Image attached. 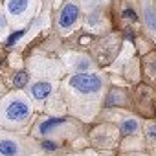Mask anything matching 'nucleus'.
I'll return each mask as SVG.
<instances>
[{
	"label": "nucleus",
	"mask_w": 156,
	"mask_h": 156,
	"mask_svg": "<svg viewBox=\"0 0 156 156\" xmlns=\"http://www.w3.org/2000/svg\"><path fill=\"white\" fill-rule=\"evenodd\" d=\"M70 87L81 94H94L101 90V79L94 73H77L70 79Z\"/></svg>",
	"instance_id": "1"
},
{
	"label": "nucleus",
	"mask_w": 156,
	"mask_h": 156,
	"mask_svg": "<svg viewBox=\"0 0 156 156\" xmlns=\"http://www.w3.org/2000/svg\"><path fill=\"white\" fill-rule=\"evenodd\" d=\"M6 116L13 121H20V119H26L30 116V107L24 103V101H13L8 110H6Z\"/></svg>",
	"instance_id": "2"
},
{
	"label": "nucleus",
	"mask_w": 156,
	"mask_h": 156,
	"mask_svg": "<svg viewBox=\"0 0 156 156\" xmlns=\"http://www.w3.org/2000/svg\"><path fill=\"white\" fill-rule=\"evenodd\" d=\"M77 17H79V8H77L75 4H66L64 9L61 11V17H59V26L61 28H70Z\"/></svg>",
	"instance_id": "3"
},
{
	"label": "nucleus",
	"mask_w": 156,
	"mask_h": 156,
	"mask_svg": "<svg viewBox=\"0 0 156 156\" xmlns=\"http://www.w3.org/2000/svg\"><path fill=\"white\" fill-rule=\"evenodd\" d=\"M50 92H51V85L50 83H35L33 87H31V94H33V98H37V99H44L46 96H50Z\"/></svg>",
	"instance_id": "4"
},
{
	"label": "nucleus",
	"mask_w": 156,
	"mask_h": 156,
	"mask_svg": "<svg viewBox=\"0 0 156 156\" xmlns=\"http://www.w3.org/2000/svg\"><path fill=\"white\" fill-rule=\"evenodd\" d=\"M28 4H30L28 0H9L8 9H9L11 15H20V13H24L28 9Z\"/></svg>",
	"instance_id": "5"
},
{
	"label": "nucleus",
	"mask_w": 156,
	"mask_h": 156,
	"mask_svg": "<svg viewBox=\"0 0 156 156\" xmlns=\"http://www.w3.org/2000/svg\"><path fill=\"white\" fill-rule=\"evenodd\" d=\"M19 152V147L15 141L11 140H2L0 141V154H4V156H15Z\"/></svg>",
	"instance_id": "6"
},
{
	"label": "nucleus",
	"mask_w": 156,
	"mask_h": 156,
	"mask_svg": "<svg viewBox=\"0 0 156 156\" xmlns=\"http://www.w3.org/2000/svg\"><path fill=\"white\" fill-rule=\"evenodd\" d=\"M143 15H145V24L149 26V30L156 31V11L152 8H145Z\"/></svg>",
	"instance_id": "7"
},
{
	"label": "nucleus",
	"mask_w": 156,
	"mask_h": 156,
	"mask_svg": "<svg viewBox=\"0 0 156 156\" xmlns=\"http://www.w3.org/2000/svg\"><path fill=\"white\" fill-rule=\"evenodd\" d=\"M62 121H64L62 118H53V119H46L44 123H41V125H39V130H41V134H46L48 130H51V129H53L55 125H61Z\"/></svg>",
	"instance_id": "8"
},
{
	"label": "nucleus",
	"mask_w": 156,
	"mask_h": 156,
	"mask_svg": "<svg viewBox=\"0 0 156 156\" xmlns=\"http://www.w3.org/2000/svg\"><path fill=\"white\" fill-rule=\"evenodd\" d=\"M119 129H121V132H123V134H127V136H129V134H134V132L138 130V123H136L134 119H125V121L119 125Z\"/></svg>",
	"instance_id": "9"
},
{
	"label": "nucleus",
	"mask_w": 156,
	"mask_h": 156,
	"mask_svg": "<svg viewBox=\"0 0 156 156\" xmlns=\"http://www.w3.org/2000/svg\"><path fill=\"white\" fill-rule=\"evenodd\" d=\"M26 83H28V75H26L24 72H20V73L15 75V87H17V88H22Z\"/></svg>",
	"instance_id": "10"
},
{
	"label": "nucleus",
	"mask_w": 156,
	"mask_h": 156,
	"mask_svg": "<svg viewBox=\"0 0 156 156\" xmlns=\"http://www.w3.org/2000/svg\"><path fill=\"white\" fill-rule=\"evenodd\" d=\"M22 35H24V30H19V31H15L9 39H8V46H13L17 41H20L22 39Z\"/></svg>",
	"instance_id": "11"
},
{
	"label": "nucleus",
	"mask_w": 156,
	"mask_h": 156,
	"mask_svg": "<svg viewBox=\"0 0 156 156\" xmlns=\"http://www.w3.org/2000/svg\"><path fill=\"white\" fill-rule=\"evenodd\" d=\"M123 17H127V19H134V20H136V13H134L132 9H125V11H123Z\"/></svg>",
	"instance_id": "12"
},
{
	"label": "nucleus",
	"mask_w": 156,
	"mask_h": 156,
	"mask_svg": "<svg viewBox=\"0 0 156 156\" xmlns=\"http://www.w3.org/2000/svg\"><path fill=\"white\" fill-rule=\"evenodd\" d=\"M147 136L152 138V140H156V127H149L147 129Z\"/></svg>",
	"instance_id": "13"
},
{
	"label": "nucleus",
	"mask_w": 156,
	"mask_h": 156,
	"mask_svg": "<svg viewBox=\"0 0 156 156\" xmlns=\"http://www.w3.org/2000/svg\"><path fill=\"white\" fill-rule=\"evenodd\" d=\"M42 147H44V149H50V151H53L57 145H55L53 141H44V143H42Z\"/></svg>",
	"instance_id": "14"
},
{
	"label": "nucleus",
	"mask_w": 156,
	"mask_h": 156,
	"mask_svg": "<svg viewBox=\"0 0 156 156\" xmlns=\"http://www.w3.org/2000/svg\"><path fill=\"white\" fill-rule=\"evenodd\" d=\"M4 28H6V19H4L2 15H0V31H2Z\"/></svg>",
	"instance_id": "15"
}]
</instances>
